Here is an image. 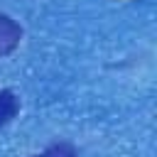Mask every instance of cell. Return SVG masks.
<instances>
[{"mask_svg":"<svg viewBox=\"0 0 157 157\" xmlns=\"http://www.w3.org/2000/svg\"><path fill=\"white\" fill-rule=\"evenodd\" d=\"M22 34H25L22 25H20L15 17L0 12V59H2V56H10V54L20 47Z\"/></svg>","mask_w":157,"mask_h":157,"instance_id":"cell-1","label":"cell"},{"mask_svg":"<svg viewBox=\"0 0 157 157\" xmlns=\"http://www.w3.org/2000/svg\"><path fill=\"white\" fill-rule=\"evenodd\" d=\"M20 96L12 91V88H0V128L12 123L17 115H20Z\"/></svg>","mask_w":157,"mask_h":157,"instance_id":"cell-2","label":"cell"},{"mask_svg":"<svg viewBox=\"0 0 157 157\" xmlns=\"http://www.w3.org/2000/svg\"><path fill=\"white\" fill-rule=\"evenodd\" d=\"M29 157H78V150H76L74 142L59 140V142H52V145H47L42 152H34V155H29Z\"/></svg>","mask_w":157,"mask_h":157,"instance_id":"cell-3","label":"cell"}]
</instances>
